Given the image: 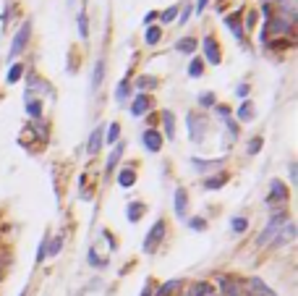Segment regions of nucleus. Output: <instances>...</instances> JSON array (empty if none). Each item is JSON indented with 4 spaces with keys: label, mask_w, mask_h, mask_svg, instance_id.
Wrapping results in <instances>:
<instances>
[{
    "label": "nucleus",
    "mask_w": 298,
    "mask_h": 296,
    "mask_svg": "<svg viewBox=\"0 0 298 296\" xmlns=\"http://www.w3.org/2000/svg\"><path fill=\"white\" fill-rule=\"evenodd\" d=\"M207 3H209V0H196V13H201L204 8H207Z\"/></svg>",
    "instance_id": "nucleus-48"
},
{
    "label": "nucleus",
    "mask_w": 298,
    "mask_h": 296,
    "mask_svg": "<svg viewBox=\"0 0 298 296\" xmlns=\"http://www.w3.org/2000/svg\"><path fill=\"white\" fill-rule=\"evenodd\" d=\"M230 228H233L235 233H243V231L248 228V220H246V217H233V220H230Z\"/></svg>",
    "instance_id": "nucleus-37"
},
{
    "label": "nucleus",
    "mask_w": 298,
    "mask_h": 296,
    "mask_svg": "<svg viewBox=\"0 0 298 296\" xmlns=\"http://www.w3.org/2000/svg\"><path fill=\"white\" fill-rule=\"evenodd\" d=\"M89 262L94 265V268H102V265H105V262L97 257V254H94V249H89Z\"/></svg>",
    "instance_id": "nucleus-44"
},
{
    "label": "nucleus",
    "mask_w": 298,
    "mask_h": 296,
    "mask_svg": "<svg viewBox=\"0 0 298 296\" xmlns=\"http://www.w3.org/2000/svg\"><path fill=\"white\" fill-rule=\"evenodd\" d=\"M199 105H201V107H215V105H217L215 92H204V95H199Z\"/></svg>",
    "instance_id": "nucleus-35"
},
{
    "label": "nucleus",
    "mask_w": 298,
    "mask_h": 296,
    "mask_svg": "<svg viewBox=\"0 0 298 296\" xmlns=\"http://www.w3.org/2000/svg\"><path fill=\"white\" fill-rule=\"evenodd\" d=\"M47 241H50L47 236L39 241V249H37V265H39V262H45V257H47Z\"/></svg>",
    "instance_id": "nucleus-39"
},
{
    "label": "nucleus",
    "mask_w": 298,
    "mask_h": 296,
    "mask_svg": "<svg viewBox=\"0 0 298 296\" xmlns=\"http://www.w3.org/2000/svg\"><path fill=\"white\" fill-rule=\"evenodd\" d=\"M201 73H204V60L201 58H194L191 63H188V76H191V79H199Z\"/></svg>",
    "instance_id": "nucleus-28"
},
{
    "label": "nucleus",
    "mask_w": 298,
    "mask_h": 296,
    "mask_svg": "<svg viewBox=\"0 0 298 296\" xmlns=\"http://www.w3.org/2000/svg\"><path fill=\"white\" fill-rule=\"evenodd\" d=\"M181 288V280L176 278V280H165V283L157 288V296H176V291Z\"/></svg>",
    "instance_id": "nucleus-21"
},
{
    "label": "nucleus",
    "mask_w": 298,
    "mask_h": 296,
    "mask_svg": "<svg viewBox=\"0 0 298 296\" xmlns=\"http://www.w3.org/2000/svg\"><path fill=\"white\" fill-rule=\"evenodd\" d=\"M215 107H217V113L223 116V118H230V107L228 105H215Z\"/></svg>",
    "instance_id": "nucleus-46"
},
{
    "label": "nucleus",
    "mask_w": 298,
    "mask_h": 296,
    "mask_svg": "<svg viewBox=\"0 0 298 296\" xmlns=\"http://www.w3.org/2000/svg\"><path fill=\"white\" fill-rule=\"evenodd\" d=\"M154 19H157V11H149V13H147V16H144V24L149 26V24H152Z\"/></svg>",
    "instance_id": "nucleus-47"
},
{
    "label": "nucleus",
    "mask_w": 298,
    "mask_h": 296,
    "mask_svg": "<svg viewBox=\"0 0 298 296\" xmlns=\"http://www.w3.org/2000/svg\"><path fill=\"white\" fill-rule=\"evenodd\" d=\"M152 107V97L147 95V92H139V95L134 97V102H131V116H136V118H141L147 110Z\"/></svg>",
    "instance_id": "nucleus-6"
},
{
    "label": "nucleus",
    "mask_w": 298,
    "mask_h": 296,
    "mask_svg": "<svg viewBox=\"0 0 298 296\" xmlns=\"http://www.w3.org/2000/svg\"><path fill=\"white\" fill-rule=\"evenodd\" d=\"M118 136H120V123L113 121V123L107 126V131H105V136H102V142H107V144H118Z\"/></svg>",
    "instance_id": "nucleus-20"
},
{
    "label": "nucleus",
    "mask_w": 298,
    "mask_h": 296,
    "mask_svg": "<svg viewBox=\"0 0 298 296\" xmlns=\"http://www.w3.org/2000/svg\"><path fill=\"white\" fill-rule=\"evenodd\" d=\"M154 87H157V79H154V76H139V79H136V89H139V92L154 89Z\"/></svg>",
    "instance_id": "nucleus-30"
},
{
    "label": "nucleus",
    "mask_w": 298,
    "mask_h": 296,
    "mask_svg": "<svg viewBox=\"0 0 298 296\" xmlns=\"http://www.w3.org/2000/svg\"><path fill=\"white\" fill-rule=\"evenodd\" d=\"M29 37H31V24L26 21V24L19 29V32H16V37H13V42H11V58H16V55H21V53H24Z\"/></svg>",
    "instance_id": "nucleus-5"
},
{
    "label": "nucleus",
    "mask_w": 298,
    "mask_h": 296,
    "mask_svg": "<svg viewBox=\"0 0 298 296\" xmlns=\"http://www.w3.org/2000/svg\"><path fill=\"white\" fill-rule=\"evenodd\" d=\"M73 3H76V0H68V6H73Z\"/></svg>",
    "instance_id": "nucleus-52"
},
{
    "label": "nucleus",
    "mask_w": 298,
    "mask_h": 296,
    "mask_svg": "<svg viewBox=\"0 0 298 296\" xmlns=\"http://www.w3.org/2000/svg\"><path fill=\"white\" fill-rule=\"evenodd\" d=\"M37 89H45V92H50V84H45L37 73H29V87L26 92H37Z\"/></svg>",
    "instance_id": "nucleus-26"
},
{
    "label": "nucleus",
    "mask_w": 298,
    "mask_h": 296,
    "mask_svg": "<svg viewBox=\"0 0 298 296\" xmlns=\"http://www.w3.org/2000/svg\"><path fill=\"white\" fill-rule=\"evenodd\" d=\"M270 202H288V186L277 178L270 183Z\"/></svg>",
    "instance_id": "nucleus-10"
},
{
    "label": "nucleus",
    "mask_w": 298,
    "mask_h": 296,
    "mask_svg": "<svg viewBox=\"0 0 298 296\" xmlns=\"http://www.w3.org/2000/svg\"><path fill=\"white\" fill-rule=\"evenodd\" d=\"M118 183L123 186V189H129V186H134V183H136V173H134L131 168H123L120 173H118Z\"/></svg>",
    "instance_id": "nucleus-22"
},
{
    "label": "nucleus",
    "mask_w": 298,
    "mask_h": 296,
    "mask_svg": "<svg viewBox=\"0 0 298 296\" xmlns=\"http://www.w3.org/2000/svg\"><path fill=\"white\" fill-rule=\"evenodd\" d=\"M235 116H238L241 121H254V102H248V100H243V105L235 110Z\"/></svg>",
    "instance_id": "nucleus-25"
},
{
    "label": "nucleus",
    "mask_w": 298,
    "mask_h": 296,
    "mask_svg": "<svg viewBox=\"0 0 298 296\" xmlns=\"http://www.w3.org/2000/svg\"><path fill=\"white\" fill-rule=\"evenodd\" d=\"M102 136H105V126H97L89 134V142H87V155L89 158H94V155L102 150Z\"/></svg>",
    "instance_id": "nucleus-8"
},
{
    "label": "nucleus",
    "mask_w": 298,
    "mask_h": 296,
    "mask_svg": "<svg viewBox=\"0 0 298 296\" xmlns=\"http://www.w3.org/2000/svg\"><path fill=\"white\" fill-rule=\"evenodd\" d=\"M24 102H26V113H29L31 118H39V116H42V100L24 97Z\"/></svg>",
    "instance_id": "nucleus-23"
},
{
    "label": "nucleus",
    "mask_w": 298,
    "mask_h": 296,
    "mask_svg": "<svg viewBox=\"0 0 298 296\" xmlns=\"http://www.w3.org/2000/svg\"><path fill=\"white\" fill-rule=\"evenodd\" d=\"M290 178H293V181L298 178V168H295V163H290Z\"/></svg>",
    "instance_id": "nucleus-49"
},
{
    "label": "nucleus",
    "mask_w": 298,
    "mask_h": 296,
    "mask_svg": "<svg viewBox=\"0 0 298 296\" xmlns=\"http://www.w3.org/2000/svg\"><path fill=\"white\" fill-rule=\"evenodd\" d=\"M199 48V42H196V37H181L178 42H176V50L178 53H183V55H194V50Z\"/></svg>",
    "instance_id": "nucleus-14"
},
{
    "label": "nucleus",
    "mask_w": 298,
    "mask_h": 296,
    "mask_svg": "<svg viewBox=\"0 0 298 296\" xmlns=\"http://www.w3.org/2000/svg\"><path fill=\"white\" fill-rule=\"evenodd\" d=\"M160 37H162V29L160 26H149L147 32H144V42L147 45H157V42H160Z\"/></svg>",
    "instance_id": "nucleus-29"
},
{
    "label": "nucleus",
    "mask_w": 298,
    "mask_h": 296,
    "mask_svg": "<svg viewBox=\"0 0 298 296\" xmlns=\"http://www.w3.org/2000/svg\"><path fill=\"white\" fill-rule=\"evenodd\" d=\"M248 288L254 291L251 296H277V293H275V291H272L270 286L264 283L262 278H248Z\"/></svg>",
    "instance_id": "nucleus-12"
},
{
    "label": "nucleus",
    "mask_w": 298,
    "mask_h": 296,
    "mask_svg": "<svg viewBox=\"0 0 298 296\" xmlns=\"http://www.w3.org/2000/svg\"><path fill=\"white\" fill-rule=\"evenodd\" d=\"M254 24H257V11H248V16H246V26H243V32H246V29H248V32H251V29H254Z\"/></svg>",
    "instance_id": "nucleus-41"
},
{
    "label": "nucleus",
    "mask_w": 298,
    "mask_h": 296,
    "mask_svg": "<svg viewBox=\"0 0 298 296\" xmlns=\"http://www.w3.org/2000/svg\"><path fill=\"white\" fill-rule=\"evenodd\" d=\"M176 16H178V8H176V6H173V8H167V11H162V13H160L162 24H170V21L176 19Z\"/></svg>",
    "instance_id": "nucleus-38"
},
{
    "label": "nucleus",
    "mask_w": 298,
    "mask_h": 296,
    "mask_svg": "<svg viewBox=\"0 0 298 296\" xmlns=\"http://www.w3.org/2000/svg\"><path fill=\"white\" fill-rule=\"evenodd\" d=\"M212 296H215V293H212Z\"/></svg>",
    "instance_id": "nucleus-55"
},
{
    "label": "nucleus",
    "mask_w": 298,
    "mask_h": 296,
    "mask_svg": "<svg viewBox=\"0 0 298 296\" xmlns=\"http://www.w3.org/2000/svg\"><path fill=\"white\" fill-rule=\"evenodd\" d=\"M162 236H165V220L160 217L152 228H149V233H147V239H144V252L147 254H152L157 246H160V241H162Z\"/></svg>",
    "instance_id": "nucleus-3"
},
{
    "label": "nucleus",
    "mask_w": 298,
    "mask_h": 296,
    "mask_svg": "<svg viewBox=\"0 0 298 296\" xmlns=\"http://www.w3.org/2000/svg\"><path fill=\"white\" fill-rule=\"evenodd\" d=\"M120 155H123V144L118 142V144H115V150H113V155L107 158V176L115 170V165H118V160H120Z\"/></svg>",
    "instance_id": "nucleus-27"
},
{
    "label": "nucleus",
    "mask_w": 298,
    "mask_h": 296,
    "mask_svg": "<svg viewBox=\"0 0 298 296\" xmlns=\"http://www.w3.org/2000/svg\"><path fill=\"white\" fill-rule=\"evenodd\" d=\"M78 37H81V40L89 37V26H87V13L84 11L78 13Z\"/></svg>",
    "instance_id": "nucleus-34"
},
{
    "label": "nucleus",
    "mask_w": 298,
    "mask_h": 296,
    "mask_svg": "<svg viewBox=\"0 0 298 296\" xmlns=\"http://www.w3.org/2000/svg\"><path fill=\"white\" fill-rule=\"evenodd\" d=\"M201 48H204V58H207L212 66H220V60H223V53H220V42H217L212 34H207V37L201 40Z\"/></svg>",
    "instance_id": "nucleus-4"
},
{
    "label": "nucleus",
    "mask_w": 298,
    "mask_h": 296,
    "mask_svg": "<svg viewBox=\"0 0 298 296\" xmlns=\"http://www.w3.org/2000/svg\"><path fill=\"white\" fill-rule=\"evenodd\" d=\"M288 223V212H275L272 217H270V223H267V228L262 231V236L257 239V244L259 246H264V244H270L277 233H280V228Z\"/></svg>",
    "instance_id": "nucleus-1"
},
{
    "label": "nucleus",
    "mask_w": 298,
    "mask_h": 296,
    "mask_svg": "<svg viewBox=\"0 0 298 296\" xmlns=\"http://www.w3.org/2000/svg\"><path fill=\"white\" fill-rule=\"evenodd\" d=\"M188 226H191L194 231H204V228H207V223H204L201 217H191V220H188Z\"/></svg>",
    "instance_id": "nucleus-42"
},
{
    "label": "nucleus",
    "mask_w": 298,
    "mask_h": 296,
    "mask_svg": "<svg viewBox=\"0 0 298 296\" xmlns=\"http://www.w3.org/2000/svg\"><path fill=\"white\" fill-rule=\"evenodd\" d=\"M186 207H188V194L186 189H176V215L186 217Z\"/></svg>",
    "instance_id": "nucleus-18"
},
{
    "label": "nucleus",
    "mask_w": 298,
    "mask_h": 296,
    "mask_svg": "<svg viewBox=\"0 0 298 296\" xmlns=\"http://www.w3.org/2000/svg\"><path fill=\"white\" fill-rule=\"evenodd\" d=\"M225 183H228V173H217V176L204 181V189L212 192V189H220V186H225Z\"/></svg>",
    "instance_id": "nucleus-24"
},
{
    "label": "nucleus",
    "mask_w": 298,
    "mask_h": 296,
    "mask_svg": "<svg viewBox=\"0 0 298 296\" xmlns=\"http://www.w3.org/2000/svg\"><path fill=\"white\" fill-rule=\"evenodd\" d=\"M248 92H251V89H248V84L243 82V84H238V89H235V95H238V97H243V100H246V97H248Z\"/></svg>",
    "instance_id": "nucleus-43"
},
{
    "label": "nucleus",
    "mask_w": 298,
    "mask_h": 296,
    "mask_svg": "<svg viewBox=\"0 0 298 296\" xmlns=\"http://www.w3.org/2000/svg\"><path fill=\"white\" fill-rule=\"evenodd\" d=\"M63 246V236H55L53 241H47V257H55Z\"/></svg>",
    "instance_id": "nucleus-33"
},
{
    "label": "nucleus",
    "mask_w": 298,
    "mask_h": 296,
    "mask_svg": "<svg viewBox=\"0 0 298 296\" xmlns=\"http://www.w3.org/2000/svg\"><path fill=\"white\" fill-rule=\"evenodd\" d=\"M191 11H194V6H183V13H181V24H186V21H188V16H191Z\"/></svg>",
    "instance_id": "nucleus-45"
},
{
    "label": "nucleus",
    "mask_w": 298,
    "mask_h": 296,
    "mask_svg": "<svg viewBox=\"0 0 298 296\" xmlns=\"http://www.w3.org/2000/svg\"><path fill=\"white\" fill-rule=\"evenodd\" d=\"M0 280H3V262H0Z\"/></svg>",
    "instance_id": "nucleus-51"
},
{
    "label": "nucleus",
    "mask_w": 298,
    "mask_h": 296,
    "mask_svg": "<svg viewBox=\"0 0 298 296\" xmlns=\"http://www.w3.org/2000/svg\"><path fill=\"white\" fill-rule=\"evenodd\" d=\"M139 296H152V288H149V286H147V288H144V291H141V293H139Z\"/></svg>",
    "instance_id": "nucleus-50"
},
{
    "label": "nucleus",
    "mask_w": 298,
    "mask_h": 296,
    "mask_svg": "<svg viewBox=\"0 0 298 296\" xmlns=\"http://www.w3.org/2000/svg\"><path fill=\"white\" fill-rule=\"evenodd\" d=\"M259 150H262V136H254V139L248 142V150H246V152H248V155H257Z\"/></svg>",
    "instance_id": "nucleus-40"
},
{
    "label": "nucleus",
    "mask_w": 298,
    "mask_h": 296,
    "mask_svg": "<svg viewBox=\"0 0 298 296\" xmlns=\"http://www.w3.org/2000/svg\"><path fill=\"white\" fill-rule=\"evenodd\" d=\"M141 142H144V147L149 152H160L162 150V134L154 131V129H147L144 134H141Z\"/></svg>",
    "instance_id": "nucleus-7"
},
{
    "label": "nucleus",
    "mask_w": 298,
    "mask_h": 296,
    "mask_svg": "<svg viewBox=\"0 0 298 296\" xmlns=\"http://www.w3.org/2000/svg\"><path fill=\"white\" fill-rule=\"evenodd\" d=\"M241 11H235V13H230V16H225V24L230 26V32L235 34V40H243V26H241Z\"/></svg>",
    "instance_id": "nucleus-15"
},
{
    "label": "nucleus",
    "mask_w": 298,
    "mask_h": 296,
    "mask_svg": "<svg viewBox=\"0 0 298 296\" xmlns=\"http://www.w3.org/2000/svg\"><path fill=\"white\" fill-rule=\"evenodd\" d=\"M220 288H223V296H241V288H238V283H235L233 278H228V275H223V278H220Z\"/></svg>",
    "instance_id": "nucleus-17"
},
{
    "label": "nucleus",
    "mask_w": 298,
    "mask_h": 296,
    "mask_svg": "<svg viewBox=\"0 0 298 296\" xmlns=\"http://www.w3.org/2000/svg\"><path fill=\"white\" fill-rule=\"evenodd\" d=\"M24 71H26V68H24L21 63H13L11 71H8V84H16V82H19L21 76H24Z\"/></svg>",
    "instance_id": "nucleus-32"
},
{
    "label": "nucleus",
    "mask_w": 298,
    "mask_h": 296,
    "mask_svg": "<svg viewBox=\"0 0 298 296\" xmlns=\"http://www.w3.org/2000/svg\"><path fill=\"white\" fill-rule=\"evenodd\" d=\"M293 239H295V226L288 220L285 226L280 228V233H277V236L272 239V244H275V246H282V244H288V241H293Z\"/></svg>",
    "instance_id": "nucleus-11"
},
{
    "label": "nucleus",
    "mask_w": 298,
    "mask_h": 296,
    "mask_svg": "<svg viewBox=\"0 0 298 296\" xmlns=\"http://www.w3.org/2000/svg\"><path fill=\"white\" fill-rule=\"evenodd\" d=\"M125 97H129V79H123L118 84V92H115V100L118 102H125Z\"/></svg>",
    "instance_id": "nucleus-36"
},
{
    "label": "nucleus",
    "mask_w": 298,
    "mask_h": 296,
    "mask_svg": "<svg viewBox=\"0 0 298 296\" xmlns=\"http://www.w3.org/2000/svg\"><path fill=\"white\" fill-rule=\"evenodd\" d=\"M241 296H248V293H241Z\"/></svg>",
    "instance_id": "nucleus-54"
},
{
    "label": "nucleus",
    "mask_w": 298,
    "mask_h": 296,
    "mask_svg": "<svg viewBox=\"0 0 298 296\" xmlns=\"http://www.w3.org/2000/svg\"><path fill=\"white\" fill-rule=\"evenodd\" d=\"M19 296H26V291H21V293H19Z\"/></svg>",
    "instance_id": "nucleus-53"
},
{
    "label": "nucleus",
    "mask_w": 298,
    "mask_h": 296,
    "mask_svg": "<svg viewBox=\"0 0 298 296\" xmlns=\"http://www.w3.org/2000/svg\"><path fill=\"white\" fill-rule=\"evenodd\" d=\"M162 126H165L167 139H176V116H173L170 110H162Z\"/></svg>",
    "instance_id": "nucleus-19"
},
{
    "label": "nucleus",
    "mask_w": 298,
    "mask_h": 296,
    "mask_svg": "<svg viewBox=\"0 0 298 296\" xmlns=\"http://www.w3.org/2000/svg\"><path fill=\"white\" fill-rule=\"evenodd\" d=\"M102 79H105V58H97V63H94V68H92V82H89V89H92V92H97V89H100V84H102Z\"/></svg>",
    "instance_id": "nucleus-9"
},
{
    "label": "nucleus",
    "mask_w": 298,
    "mask_h": 296,
    "mask_svg": "<svg viewBox=\"0 0 298 296\" xmlns=\"http://www.w3.org/2000/svg\"><path fill=\"white\" fill-rule=\"evenodd\" d=\"M215 293V288H212V283H207V280H196V283L188 288V293L186 296H212Z\"/></svg>",
    "instance_id": "nucleus-16"
},
{
    "label": "nucleus",
    "mask_w": 298,
    "mask_h": 296,
    "mask_svg": "<svg viewBox=\"0 0 298 296\" xmlns=\"http://www.w3.org/2000/svg\"><path fill=\"white\" fill-rule=\"evenodd\" d=\"M186 123H188V134H191V142H201L204 139V131H207V121H204V116L199 113H188L186 116Z\"/></svg>",
    "instance_id": "nucleus-2"
},
{
    "label": "nucleus",
    "mask_w": 298,
    "mask_h": 296,
    "mask_svg": "<svg viewBox=\"0 0 298 296\" xmlns=\"http://www.w3.org/2000/svg\"><path fill=\"white\" fill-rule=\"evenodd\" d=\"M191 165H194L196 170H209V168H215V165H223V158H220V160H199V158H194Z\"/></svg>",
    "instance_id": "nucleus-31"
},
{
    "label": "nucleus",
    "mask_w": 298,
    "mask_h": 296,
    "mask_svg": "<svg viewBox=\"0 0 298 296\" xmlns=\"http://www.w3.org/2000/svg\"><path fill=\"white\" fill-rule=\"evenodd\" d=\"M144 212H147V205H144V202H131V205L125 207V215H129L131 223H139L141 217H144Z\"/></svg>",
    "instance_id": "nucleus-13"
}]
</instances>
